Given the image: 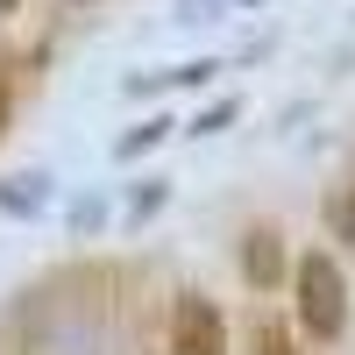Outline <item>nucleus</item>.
<instances>
[{"label":"nucleus","instance_id":"f257e3e1","mask_svg":"<svg viewBox=\"0 0 355 355\" xmlns=\"http://www.w3.org/2000/svg\"><path fill=\"white\" fill-rule=\"evenodd\" d=\"M291 284H299V327L313 341H341L348 334V284H341V263L327 249L299 256V270H291Z\"/></svg>","mask_w":355,"mask_h":355},{"label":"nucleus","instance_id":"9b49d317","mask_svg":"<svg viewBox=\"0 0 355 355\" xmlns=\"http://www.w3.org/2000/svg\"><path fill=\"white\" fill-rule=\"evenodd\" d=\"M214 71H220V64H206V57H199V64H178V71H171V85H206Z\"/></svg>","mask_w":355,"mask_h":355},{"label":"nucleus","instance_id":"9d476101","mask_svg":"<svg viewBox=\"0 0 355 355\" xmlns=\"http://www.w3.org/2000/svg\"><path fill=\"white\" fill-rule=\"evenodd\" d=\"M100 220H107V206H100V199H78V206H71V227H78V234H85V227H100Z\"/></svg>","mask_w":355,"mask_h":355},{"label":"nucleus","instance_id":"20e7f679","mask_svg":"<svg viewBox=\"0 0 355 355\" xmlns=\"http://www.w3.org/2000/svg\"><path fill=\"white\" fill-rule=\"evenodd\" d=\"M43 206H50V178L43 171L0 178V214H8V220H28V214H43Z\"/></svg>","mask_w":355,"mask_h":355},{"label":"nucleus","instance_id":"39448f33","mask_svg":"<svg viewBox=\"0 0 355 355\" xmlns=\"http://www.w3.org/2000/svg\"><path fill=\"white\" fill-rule=\"evenodd\" d=\"M327 227H334V242L355 249V178H341V185L327 192Z\"/></svg>","mask_w":355,"mask_h":355},{"label":"nucleus","instance_id":"423d86ee","mask_svg":"<svg viewBox=\"0 0 355 355\" xmlns=\"http://www.w3.org/2000/svg\"><path fill=\"white\" fill-rule=\"evenodd\" d=\"M164 135H171V121H164V114H150L142 128H128V135H121V157H142V150H157Z\"/></svg>","mask_w":355,"mask_h":355},{"label":"nucleus","instance_id":"1a4fd4ad","mask_svg":"<svg viewBox=\"0 0 355 355\" xmlns=\"http://www.w3.org/2000/svg\"><path fill=\"white\" fill-rule=\"evenodd\" d=\"M227 121H234V100H214L206 114H192V135H220Z\"/></svg>","mask_w":355,"mask_h":355},{"label":"nucleus","instance_id":"ddd939ff","mask_svg":"<svg viewBox=\"0 0 355 355\" xmlns=\"http://www.w3.org/2000/svg\"><path fill=\"white\" fill-rule=\"evenodd\" d=\"M0 121H8V85H0Z\"/></svg>","mask_w":355,"mask_h":355},{"label":"nucleus","instance_id":"f8f14e48","mask_svg":"<svg viewBox=\"0 0 355 355\" xmlns=\"http://www.w3.org/2000/svg\"><path fill=\"white\" fill-rule=\"evenodd\" d=\"M220 0H178V21H214Z\"/></svg>","mask_w":355,"mask_h":355},{"label":"nucleus","instance_id":"7ed1b4c3","mask_svg":"<svg viewBox=\"0 0 355 355\" xmlns=\"http://www.w3.org/2000/svg\"><path fill=\"white\" fill-rule=\"evenodd\" d=\"M242 277L256 291H277L284 284V242H277V227H249L242 234Z\"/></svg>","mask_w":355,"mask_h":355},{"label":"nucleus","instance_id":"0eeeda50","mask_svg":"<svg viewBox=\"0 0 355 355\" xmlns=\"http://www.w3.org/2000/svg\"><path fill=\"white\" fill-rule=\"evenodd\" d=\"M164 199H171V185H164V178H142V185L128 192V214H135V220H150Z\"/></svg>","mask_w":355,"mask_h":355},{"label":"nucleus","instance_id":"6e6552de","mask_svg":"<svg viewBox=\"0 0 355 355\" xmlns=\"http://www.w3.org/2000/svg\"><path fill=\"white\" fill-rule=\"evenodd\" d=\"M256 355H299V348H291V334L277 320H256Z\"/></svg>","mask_w":355,"mask_h":355},{"label":"nucleus","instance_id":"f03ea898","mask_svg":"<svg viewBox=\"0 0 355 355\" xmlns=\"http://www.w3.org/2000/svg\"><path fill=\"white\" fill-rule=\"evenodd\" d=\"M171 355H227V320L199 291H185L178 313H171Z\"/></svg>","mask_w":355,"mask_h":355}]
</instances>
